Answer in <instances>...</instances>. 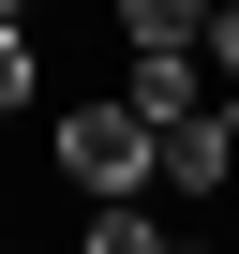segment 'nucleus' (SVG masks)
<instances>
[{"label":"nucleus","instance_id":"1","mask_svg":"<svg viewBox=\"0 0 239 254\" xmlns=\"http://www.w3.org/2000/svg\"><path fill=\"white\" fill-rule=\"evenodd\" d=\"M45 150H60V180H75V194H150V120L120 105V90L60 105V135H45Z\"/></svg>","mask_w":239,"mask_h":254},{"label":"nucleus","instance_id":"2","mask_svg":"<svg viewBox=\"0 0 239 254\" xmlns=\"http://www.w3.org/2000/svg\"><path fill=\"white\" fill-rule=\"evenodd\" d=\"M75 254H165V224H150V194H90V224H75Z\"/></svg>","mask_w":239,"mask_h":254},{"label":"nucleus","instance_id":"3","mask_svg":"<svg viewBox=\"0 0 239 254\" xmlns=\"http://www.w3.org/2000/svg\"><path fill=\"white\" fill-rule=\"evenodd\" d=\"M209 0H120V45H194Z\"/></svg>","mask_w":239,"mask_h":254},{"label":"nucleus","instance_id":"4","mask_svg":"<svg viewBox=\"0 0 239 254\" xmlns=\"http://www.w3.org/2000/svg\"><path fill=\"white\" fill-rule=\"evenodd\" d=\"M15 105H45V45H30V15H0V120Z\"/></svg>","mask_w":239,"mask_h":254},{"label":"nucleus","instance_id":"5","mask_svg":"<svg viewBox=\"0 0 239 254\" xmlns=\"http://www.w3.org/2000/svg\"><path fill=\"white\" fill-rule=\"evenodd\" d=\"M194 60H209V90H239V0H209V30H194Z\"/></svg>","mask_w":239,"mask_h":254},{"label":"nucleus","instance_id":"6","mask_svg":"<svg viewBox=\"0 0 239 254\" xmlns=\"http://www.w3.org/2000/svg\"><path fill=\"white\" fill-rule=\"evenodd\" d=\"M165 254H209V239H165Z\"/></svg>","mask_w":239,"mask_h":254},{"label":"nucleus","instance_id":"7","mask_svg":"<svg viewBox=\"0 0 239 254\" xmlns=\"http://www.w3.org/2000/svg\"><path fill=\"white\" fill-rule=\"evenodd\" d=\"M0 15H30V0H0Z\"/></svg>","mask_w":239,"mask_h":254}]
</instances>
